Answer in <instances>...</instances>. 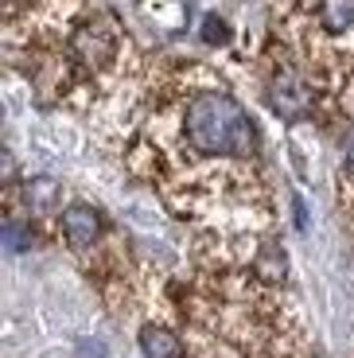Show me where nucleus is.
Returning a JSON list of instances; mask_svg holds the SVG:
<instances>
[{"instance_id":"1","label":"nucleus","mask_w":354,"mask_h":358,"mask_svg":"<svg viewBox=\"0 0 354 358\" xmlns=\"http://www.w3.org/2000/svg\"><path fill=\"white\" fill-rule=\"evenodd\" d=\"M125 121H133L129 164L156 179L171 206L261 203V129L218 71L183 63L144 74Z\"/></svg>"},{"instance_id":"2","label":"nucleus","mask_w":354,"mask_h":358,"mask_svg":"<svg viewBox=\"0 0 354 358\" xmlns=\"http://www.w3.org/2000/svg\"><path fill=\"white\" fill-rule=\"evenodd\" d=\"M261 94H265L269 109L281 121H292V125L308 121L319 106V86L311 78V71L281 39H273V47L261 55Z\"/></svg>"},{"instance_id":"3","label":"nucleus","mask_w":354,"mask_h":358,"mask_svg":"<svg viewBox=\"0 0 354 358\" xmlns=\"http://www.w3.org/2000/svg\"><path fill=\"white\" fill-rule=\"evenodd\" d=\"M101 230H106V218H101L98 206L90 203H71L59 210V234L62 242L71 245L74 253H86L101 242Z\"/></svg>"},{"instance_id":"4","label":"nucleus","mask_w":354,"mask_h":358,"mask_svg":"<svg viewBox=\"0 0 354 358\" xmlns=\"http://www.w3.org/2000/svg\"><path fill=\"white\" fill-rule=\"evenodd\" d=\"M141 355L144 358H187L183 335L168 323H144L141 327Z\"/></svg>"},{"instance_id":"5","label":"nucleus","mask_w":354,"mask_h":358,"mask_svg":"<svg viewBox=\"0 0 354 358\" xmlns=\"http://www.w3.org/2000/svg\"><path fill=\"white\" fill-rule=\"evenodd\" d=\"M24 199H27V210H31V215H51L55 203H59V183H55V179H47V176L27 179Z\"/></svg>"},{"instance_id":"6","label":"nucleus","mask_w":354,"mask_h":358,"mask_svg":"<svg viewBox=\"0 0 354 358\" xmlns=\"http://www.w3.org/2000/svg\"><path fill=\"white\" fill-rule=\"evenodd\" d=\"M230 24L222 16H206L203 20V43H211V47H230Z\"/></svg>"},{"instance_id":"7","label":"nucleus","mask_w":354,"mask_h":358,"mask_svg":"<svg viewBox=\"0 0 354 358\" xmlns=\"http://www.w3.org/2000/svg\"><path fill=\"white\" fill-rule=\"evenodd\" d=\"M4 242H8V250H27L31 245V222L27 226H20V218L16 215H8V222H4Z\"/></svg>"}]
</instances>
